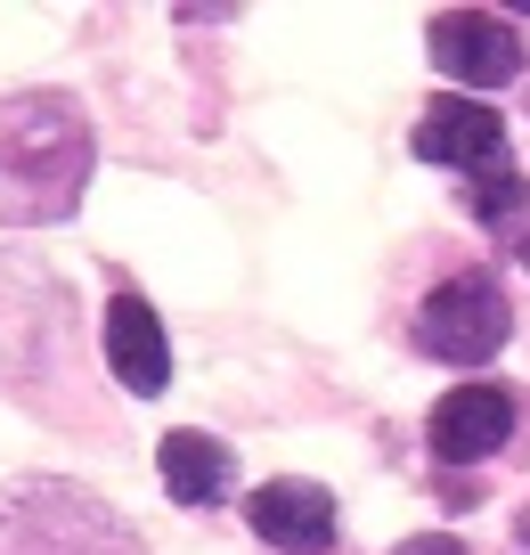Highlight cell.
Returning a JSON list of instances; mask_svg holds the SVG:
<instances>
[{
    "label": "cell",
    "mask_w": 530,
    "mask_h": 555,
    "mask_svg": "<svg viewBox=\"0 0 530 555\" xmlns=\"http://www.w3.org/2000/svg\"><path fill=\"white\" fill-rule=\"evenodd\" d=\"M106 367H115L122 392H139V400H155V392L171 384L164 319H155L139 295H115V302H106Z\"/></svg>",
    "instance_id": "ba28073f"
},
{
    "label": "cell",
    "mask_w": 530,
    "mask_h": 555,
    "mask_svg": "<svg viewBox=\"0 0 530 555\" xmlns=\"http://www.w3.org/2000/svg\"><path fill=\"white\" fill-rule=\"evenodd\" d=\"M106 539H131L115 515H99L90 499H74V490H41V499L9 506L0 515V555H106Z\"/></svg>",
    "instance_id": "3957f363"
},
{
    "label": "cell",
    "mask_w": 530,
    "mask_h": 555,
    "mask_svg": "<svg viewBox=\"0 0 530 555\" xmlns=\"http://www.w3.org/2000/svg\"><path fill=\"white\" fill-rule=\"evenodd\" d=\"M522 196H530V180L514 172V164H490V172L474 180V196H465V205H474L481 221H506V212H522Z\"/></svg>",
    "instance_id": "30bf717a"
},
{
    "label": "cell",
    "mask_w": 530,
    "mask_h": 555,
    "mask_svg": "<svg viewBox=\"0 0 530 555\" xmlns=\"http://www.w3.org/2000/svg\"><path fill=\"white\" fill-rule=\"evenodd\" d=\"M514 254H522V261H530V237H522V245H514Z\"/></svg>",
    "instance_id": "7c38bea8"
},
{
    "label": "cell",
    "mask_w": 530,
    "mask_h": 555,
    "mask_svg": "<svg viewBox=\"0 0 530 555\" xmlns=\"http://www.w3.org/2000/svg\"><path fill=\"white\" fill-rule=\"evenodd\" d=\"M506 434H514V400L497 384H457L432 409V457L441 466H481V457L506 450Z\"/></svg>",
    "instance_id": "52a82bcc"
},
{
    "label": "cell",
    "mask_w": 530,
    "mask_h": 555,
    "mask_svg": "<svg viewBox=\"0 0 530 555\" xmlns=\"http://www.w3.org/2000/svg\"><path fill=\"white\" fill-rule=\"evenodd\" d=\"M425 50L432 66L449 74V82L465 90H497L522 74V41H514L506 17H490V9H441V17L425 25Z\"/></svg>",
    "instance_id": "277c9868"
},
{
    "label": "cell",
    "mask_w": 530,
    "mask_h": 555,
    "mask_svg": "<svg viewBox=\"0 0 530 555\" xmlns=\"http://www.w3.org/2000/svg\"><path fill=\"white\" fill-rule=\"evenodd\" d=\"M400 555H465V539H449V531H425V539H409Z\"/></svg>",
    "instance_id": "8fae6325"
},
{
    "label": "cell",
    "mask_w": 530,
    "mask_h": 555,
    "mask_svg": "<svg viewBox=\"0 0 530 555\" xmlns=\"http://www.w3.org/2000/svg\"><path fill=\"white\" fill-rule=\"evenodd\" d=\"M245 522H254L277 555H326V547H335V499H326L319 482H302V474L261 482L254 506H245Z\"/></svg>",
    "instance_id": "8992f818"
},
{
    "label": "cell",
    "mask_w": 530,
    "mask_h": 555,
    "mask_svg": "<svg viewBox=\"0 0 530 555\" xmlns=\"http://www.w3.org/2000/svg\"><path fill=\"white\" fill-rule=\"evenodd\" d=\"M155 474H164V490L180 506H212L229 490V450L212 434H164V450H155Z\"/></svg>",
    "instance_id": "9c48e42d"
},
{
    "label": "cell",
    "mask_w": 530,
    "mask_h": 555,
    "mask_svg": "<svg viewBox=\"0 0 530 555\" xmlns=\"http://www.w3.org/2000/svg\"><path fill=\"white\" fill-rule=\"evenodd\" d=\"M409 147H416L425 164L490 172V164H506V122H497V106H481V99H432L425 122L409 131Z\"/></svg>",
    "instance_id": "5b68a950"
},
{
    "label": "cell",
    "mask_w": 530,
    "mask_h": 555,
    "mask_svg": "<svg viewBox=\"0 0 530 555\" xmlns=\"http://www.w3.org/2000/svg\"><path fill=\"white\" fill-rule=\"evenodd\" d=\"M90 180V122L66 90L0 106V221H66Z\"/></svg>",
    "instance_id": "6da1fadb"
},
{
    "label": "cell",
    "mask_w": 530,
    "mask_h": 555,
    "mask_svg": "<svg viewBox=\"0 0 530 555\" xmlns=\"http://www.w3.org/2000/svg\"><path fill=\"white\" fill-rule=\"evenodd\" d=\"M506 327H514V311H506V295H497V278H490V270L441 278V286L425 295V311H416V344H425L432 360H449V367L497 360Z\"/></svg>",
    "instance_id": "7a4b0ae2"
}]
</instances>
